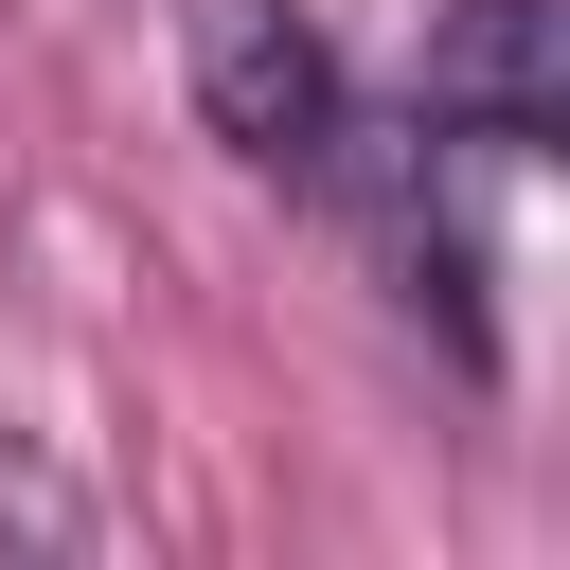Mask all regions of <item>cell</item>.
I'll return each mask as SVG.
<instances>
[{
  "mask_svg": "<svg viewBox=\"0 0 570 570\" xmlns=\"http://www.w3.org/2000/svg\"><path fill=\"white\" fill-rule=\"evenodd\" d=\"M410 125L463 142V160L570 142V36H552V0H445L428 18V71H410Z\"/></svg>",
  "mask_w": 570,
  "mask_h": 570,
  "instance_id": "obj_2",
  "label": "cell"
},
{
  "mask_svg": "<svg viewBox=\"0 0 570 570\" xmlns=\"http://www.w3.org/2000/svg\"><path fill=\"white\" fill-rule=\"evenodd\" d=\"M178 71H196V125L249 160V178H321L338 160V107H356V71H338V36L303 18V0H178Z\"/></svg>",
  "mask_w": 570,
  "mask_h": 570,
  "instance_id": "obj_1",
  "label": "cell"
},
{
  "mask_svg": "<svg viewBox=\"0 0 570 570\" xmlns=\"http://www.w3.org/2000/svg\"><path fill=\"white\" fill-rule=\"evenodd\" d=\"M0 534H89V499H71V481H36V463L0 445Z\"/></svg>",
  "mask_w": 570,
  "mask_h": 570,
  "instance_id": "obj_3",
  "label": "cell"
}]
</instances>
